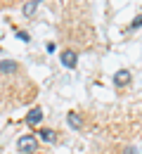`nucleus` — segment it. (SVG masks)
Returning a JSON list of instances; mask_svg holds the SVG:
<instances>
[{
	"mask_svg": "<svg viewBox=\"0 0 142 154\" xmlns=\"http://www.w3.org/2000/svg\"><path fill=\"white\" fill-rule=\"evenodd\" d=\"M17 152L19 154H38V137L31 135V133L19 135V140H17Z\"/></svg>",
	"mask_w": 142,
	"mask_h": 154,
	"instance_id": "1",
	"label": "nucleus"
},
{
	"mask_svg": "<svg viewBox=\"0 0 142 154\" xmlns=\"http://www.w3.org/2000/svg\"><path fill=\"white\" fill-rule=\"evenodd\" d=\"M59 59H62V64H64L66 69H76V64H78V55H76L74 50H64L59 55Z\"/></svg>",
	"mask_w": 142,
	"mask_h": 154,
	"instance_id": "2",
	"label": "nucleus"
},
{
	"mask_svg": "<svg viewBox=\"0 0 142 154\" xmlns=\"http://www.w3.org/2000/svg\"><path fill=\"white\" fill-rule=\"evenodd\" d=\"M36 137H41L43 142H50V145H55L59 137H57V131H52V128H41L38 133H36Z\"/></svg>",
	"mask_w": 142,
	"mask_h": 154,
	"instance_id": "3",
	"label": "nucleus"
},
{
	"mask_svg": "<svg viewBox=\"0 0 142 154\" xmlns=\"http://www.w3.org/2000/svg\"><path fill=\"white\" fill-rule=\"evenodd\" d=\"M24 121H26L29 126H38V123L43 121V109H41V107H33V109L26 114V119H24Z\"/></svg>",
	"mask_w": 142,
	"mask_h": 154,
	"instance_id": "4",
	"label": "nucleus"
},
{
	"mask_svg": "<svg viewBox=\"0 0 142 154\" xmlns=\"http://www.w3.org/2000/svg\"><path fill=\"white\" fill-rule=\"evenodd\" d=\"M66 123H69L74 131H81L83 126H85V121L81 119V114H76V112H69V114H66Z\"/></svg>",
	"mask_w": 142,
	"mask_h": 154,
	"instance_id": "5",
	"label": "nucleus"
},
{
	"mask_svg": "<svg viewBox=\"0 0 142 154\" xmlns=\"http://www.w3.org/2000/svg\"><path fill=\"white\" fill-rule=\"evenodd\" d=\"M0 71H2V74H17V71H19V64L12 62V59H2V62H0Z\"/></svg>",
	"mask_w": 142,
	"mask_h": 154,
	"instance_id": "6",
	"label": "nucleus"
},
{
	"mask_svg": "<svg viewBox=\"0 0 142 154\" xmlns=\"http://www.w3.org/2000/svg\"><path fill=\"white\" fill-rule=\"evenodd\" d=\"M114 83H116V85H128V83H130V71H125V69H123V71H116Z\"/></svg>",
	"mask_w": 142,
	"mask_h": 154,
	"instance_id": "7",
	"label": "nucleus"
},
{
	"mask_svg": "<svg viewBox=\"0 0 142 154\" xmlns=\"http://www.w3.org/2000/svg\"><path fill=\"white\" fill-rule=\"evenodd\" d=\"M41 2H43V0H31V2H26V5H24V17H31Z\"/></svg>",
	"mask_w": 142,
	"mask_h": 154,
	"instance_id": "8",
	"label": "nucleus"
},
{
	"mask_svg": "<svg viewBox=\"0 0 142 154\" xmlns=\"http://www.w3.org/2000/svg\"><path fill=\"white\" fill-rule=\"evenodd\" d=\"M140 26H142V14L133 19V24H130V29H128V31H135V29H140Z\"/></svg>",
	"mask_w": 142,
	"mask_h": 154,
	"instance_id": "9",
	"label": "nucleus"
},
{
	"mask_svg": "<svg viewBox=\"0 0 142 154\" xmlns=\"http://www.w3.org/2000/svg\"><path fill=\"white\" fill-rule=\"evenodd\" d=\"M17 38H19V40H24V43H29V40H31V36H29L26 31H17Z\"/></svg>",
	"mask_w": 142,
	"mask_h": 154,
	"instance_id": "10",
	"label": "nucleus"
}]
</instances>
